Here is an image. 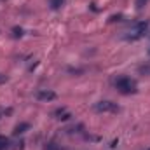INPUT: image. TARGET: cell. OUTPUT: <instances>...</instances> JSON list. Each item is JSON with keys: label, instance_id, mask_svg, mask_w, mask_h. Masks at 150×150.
I'll list each match as a JSON object with an SVG mask.
<instances>
[{"label": "cell", "instance_id": "cell-3", "mask_svg": "<svg viewBox=\"0 0 150 150\" xmlns=\"http://www.w3.org/2000/svg\"><path fill=\"white\" fill-rule=\"evenodd\" d=\"M94 110L100 113H117L120 112V107L117 103L110 101V100H101V101L94 103Z\"/></svg>", "mask_w": 150, "mask_h": 150}, {"label": "cell", "instance_id": "cell-2", "mask_svg": "<svg viewBox=\"0 0 150 150\" xmlns=\"http://www.w3.org/2000/svg\"><path fill=\"white\" fill-rule=\"evenodd\" d=\"M147 28H149V23L147 21H138V23H134L127 32H126V35L124 38L126 40H138V38H142L145 35V32H147Z\"/></svg>", "mask_w": 150, "mask_h": 150}, {"label": "cell", "instance_id": "cell-6", "mask_svg": "<svg viewBox=\"0 0 150 150\" xmlns=\"http://www.w3.org/2000/svg\"><path fill=\"white\" fill-rule=\"evenodd\" d=\"M25 129H30V124H28V122H23V124L16 126V129H14V134H23V133H25Z\"/></svg>", "mask_w": 150, "mask_h": 150}, {"label": "cell", "instance_id": "cell-4", "mask_svg": "<svg viewBox=\"0 0 150 150\" xmlns=\"http://www.w3.org/2000/svg\"><path fill=\"white\" fill-rule=\"evenodd\" d=\"M35 98L38 101H54L58 98V94L51 89H37L35 91Z\"/></svg>", "mask_w": 150, "mask_h": 150}, {"label": "cell", "instance_id": "cell-11", "mask_svg": "<svg viewBox=\"0 0 150 150\" xmlns=\"http://www.w3.org/2000/svg\"><path fill=\"white\" fill-rule=\"evenodd\" d=\"M147 2H149V0H136V7H138V9H142Z\"/></svg>", "mask_w": 150, "mask_h": 150}, {"label": "cell", "instance_id": "cell-9", "mask_svg": "<svg viewBox=\"0 0 150 150\" xmlns=\"http://www.w3.org/2000/svg\"><path fill=\"white\" fill-rule=\"evenodd\" d=\"M138 72L142 75H150V65H142V67H138Z\"/></svg>", "mask_w": 150, "mask_h": 150}, {"label": "cell", "instance_id": "cell-7", "mask_svg": "<svg viewBox=\"0 0 150 150\" xmlns=\"http://www.w3.org/2000/svg\"><path fill=\"white\" fill-rule=\"evenodd\" d=\"M63 4H65V0H49V5L52 9H59V7H63Z\"/></svg>", "mask_w": 150, "mask_h": 150}, {"label": "cell", "instance_id": "cell-13", "mask_svg": "<svg viewBox=\"0 0 150 150\" xmlns=\"http://www.w3.org/2000/svg\"><path fill=\"white\" fill-rule=\"evenodd\" d=\"M149 150H150V149H149Z\"/></svg>", "mask_w": 150, "mask_h": 150}, {"label": "cell", "instance_id": "cell-8", "mask_svg": "<svg viewBox=\"0 0 150 150\" xmlns=\"http://www.w3.org/2000/svg\"><path fill=\"white\" fill-rule=\"evenodd\" d=\"M9 149V140L5 136H0V150H7Z\"/></svg>", "mask_w": 150, "mask_h": 150}, {"label": "cell", "instance_id": "cell-10", "mask_svg": "<svg viewBox=\"0 0 150 150\" xmlns=\"http://www.w3.org/2000/svg\"><path fill=\"white\" fill-rule=\"evenodd\" d=\"M44 150H65V149H61V147H59V145H56V143H47Z\"/></svg>", "mask_w": 150, "mask_h": 150}, {"label": "cell", "instance_id": "cell-5", "mask_svg": "<svg viewBox=\"0 0 150 150\" xmlns=\"http://www.w3.org/2000/svg\"><path fill=\"white\" fill-rule=\"evenodd\" d=\"M52 115H54V119H58V120H70V119H72V113L68 112L67 108H58Z\"/></svg>", "mask_w": 150, "mask_h": 150}, {"label": "cell", "instance_id": "cell-12", "mask_svg": "<svg viewBox=\"0 0 150 150\" xmlns=\"http://www.w3.org/2000/svg\"><path fill=\"white\" fill-rule=\"evenodd\" d=\"M4 82H7V77L4 74H0V84H4Z\"/></svg>", "mask_w": 150, "mask_h": 150}, {"label": "cell", "instance_id": "cell-1", "mask_svg": "<svg viewBox=\"0 0 150 150\" xmlns=\"http://www.w3.org/2000/svg\"><path fill=\"white\" fill-rule=\"evenodd\" d=\"M113 86L120 94H134L138 93V82L127 75H119L113 79Z\"/></svg>", "mask_w": 150, "mask_h": 150}]
</instances>
